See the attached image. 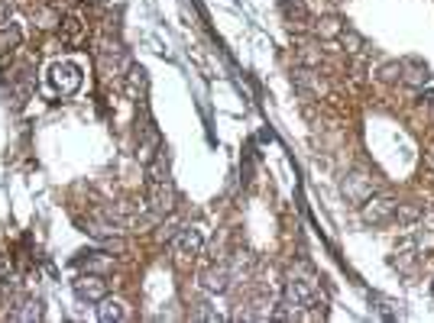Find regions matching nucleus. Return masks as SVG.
Listing matches in <instances>:
<instances>
[{"mask_svg": "<svg viewBox=\"0 0 434 323\" xmlns=\"http://www.w3.org/2000/svg\"><path fill=\"white\" fill-rule=\"evenodd\" d=\"M45 88L62 97L75 94L81 88V68L75 61H55L52 68H49V75H45Z\"/></svg>", "mask_w": 434, "mask_h": 323, "instance_id": "obj_1", "label": "nucleus"}, {"mask_svg": "<svg viewBox=\"0 0 434 323\" xmlns=\"http://www.w3.org/2000/svg\"><path fill=\"white\" fill-rule=\"evenodd\" d=\"M396 207H399V201L392 194H372L370 201H363V220L372 227H386L396 220Z\"/></svg>", "mask_w": 434, "mask_h": 323, "instance_id": "obj_2", "label": "nucleus"}, {"mask_svg": "<svg viewBox=\"0 0 434 323\" xmlns=\"http://www.w3.org/2000/svg\"><path fill=\"white\" fill-rule=\"evenodd\" d=\"M201 246H204L201 230L185 227V230H178V233L172 236V253H175V262H178V265L191 262V259L201 253Z\"/></svg>", "mask_w": 434, "mask_h": 323, "instance_id": "obj_3", "label": "nucleus"}, {"mask_svg": "<svg viewBox=\"0 0 434 323\" xmlns=\"http://www.w3.org/2000/svg\"><path fill=\"white\" fill-rule=\"evenodd\" d=\"M75 294L81 297V301H91V304H101V297H107V281L104 275H81L78 281H75Z\"/></svg>", "mask_w": 434, "mask_h": 323, "instance_id": "obj_4", "label": "nucleus"}, {"mask_svg": "<svg viewBox=\"0 0 434 323\" xmlns=\"http://www.w3.org/2000/svg\"><path fill=\"white\" fill-rule=\"evenodd\" d=\"M344 194L354 204H363V201H370L372 194H376V184H372L370 175H360V172H356V175H350L344 181Z\"/></svg>", "mask_w": 434, "mask_h": 323, "instance_id": "obj_5", "label": "nucleus"}, {"mask_svg": "<svg viewBox=\"0 0 434 323\" xmlns=\"http://www.w3.org/2000/svg\"><path fill=\"white\" fill-rule=\"evenodd\" d=\"M152 213H159V217H168L172 210H175V188L172 181L166 184H152V201H150Z\"/></svg>", "mask_w": 434, "mask_h": 323, "instance_id": "obj_6", "label": "nucleus"}, {"mask_svg": "<svg viewBox=\"0 0 434 323\" xmlns=\"http://www.w3.org/2000/svg\"><path fill=\"white\" fill-rule=\"evenodd\" d=\"M59 39H62V45H81L85 43V23H81L78 13L62 17V23H59Z\"/></svg>", "mask_w": 434, "mask_h": 323, "instance_id": "obj_7", "label": "nucleus"}, {"mask_svg": "<svg viewBox=\"0 0 434 323\" xmlns=\"http://www.w3.org/2000/svg\"><path fill=\"white\" fill-rule=\"evenodd\" d=\"M75 265H78L81 271H88V275H107V271L114 269V259L104 253H81L78 259H75Z\"/></svg>", "mask_w": 434, "mask_h": 323, "instance_id": "obj_8", "label": "nucleus"}, {"mask_svg": "<svg viewBox=\"0 0 434 323\" xmlns=\"http://www.w3.org/2000/svg\"><path fill=\"white\" fill-rule=\"evenodd\" d=\"M20 43H23V29H20V23H13V20L0 23V52H17Z\"/></svg>", "mask_w": 434, "mask_h": 323, "instance_id": "obj_9", "label": "nucleus"}, {"mask_svg": "<svg viewBox=\"0 0 434 323\" xmlns=\"http://www.w3.org/2000/svg\"><path fill=\"white\" fill-rule=\"evenodd\" d=\"M98 320L101 323H114V320H126V304L117 297H101L98 307Z\"/></svg>", "mask_w": 434, "mask_h": 323, "instance_id": "obj_10", "label": "nucleus"}, {"mask_svg": "<svg viewBox=\"0 0 434 323\" xmlns=\"http://www.w3.org/2000/svg\"><path fill=\"white\" fill-rule=\"evenodd\" d=\"M62 10H55L52 3H43V7H36L33 20H36V27L39 29H59V23H62Z\"/></svg>", "mask_w": 434, "mask_h": 323, "instance_id": "obj_11", "label": "nucleus"}, {"mask_svg": "<svg viewBox=\"0 0 434 323\" xmlns=\"http://www.w3.org/2000/svg\"><path fill=\"white\" fill-rule=\"evenodd\" d=\"M337 39H340V45H344V52L347 55H363L366 52V43H363V36L356 33V29H340L337 33Z\"/></svg>", "mask_w": 434, "mask_h": 323, "instance_id": "obj_12", "label": "nucleus"}, {"mask_svg": "<svg viewBox=\"0 0 434 323\" xmlns=\"http://www.w3.org/2000/svg\"><path fill=\"white\" fill-rule=\"evenodd\" d=\"M295 84H298L301 91H314V94H321V91H324L321 78L311 68H298V71H295Z\"/></svg>", "mask_w": 434, "mask_h": 323, "instance_id": "obj_13", "label": "nucleus"}, {"mask_svg": "<svg viewBox=\"0 0 434 323\" xmlns=\"http://www.w3.org/2000/svg\"><path fill=\"white\" fill-rule=\"evenodd\" d=\"M402 78H405L412 88H425V84H428V68L421 65V61H408V65H405V75H402Z\"/></svg>", "mask_w": 434, "mask_h": 323, "instance_id": "obj_14", "label": "nucleus"}, {"mask_svg": "<svg viewBox=\"0 0 434 323\" xmlns=\"http://www.w3.org/2000/svg\"><path fill=\"white\" fill-rule=\"evenodd\" d=\"M146 175H150V184H166L168 181V165H166V156H156L146 165Z\"/></svg>", "mask_w": 434, "mask_h": 323, "instance_id": "obj_15", "label": "nucleus"}, {"mask_svg": "<svg viewBox=\"0 0 434 323\" xmlns=\"http://www.w3.org/2000/svg\"><path fill=\"white\" fill-rule=\"evenodd\" d=\"M143 88H146V75H143V68H126V94L140 100Z\"/></svg>", "mask_w": 434, "mask_h": 323, "instance_id": "obj_16", "label": "nucleus"}, {"mask_svg": "<svg viewBox=\"0 0 434 323\" xmlns=\"http://www.w3.org/2000/svg\"><path fill=\"white\" fill-rule=\"evenodd\" d=\"M204 288L208 291H227V269L217 265V269L208 271V275H204Z\"/></svg>", "mask_w": 434, "mask_h": 323, "instance_id": "obj_17", "label": "nucleus"}, {"mask_svg": "<svg viewBox=\"0 0 434 323\" xmlns=\"http://www.w3.org/2000/svg\"><path fill=\"white\" fill-rule=\"evenodd\" d=\"M10 320H23V323L39 320V304H33V301H23L17 310H10Z\"/></svg>", "mask_w": 434, "mask_h": 323, "instance_id": "obj_18", "label": "nucleus"}, {"mask_svg": "<svg viewBox=\"0 0 434 323\" xmlns=\"http://www.w3.org/2000/svg\"><path fill=\"white\" fill-rule=\"evenodd\" d=\"M418 217H421V207H418V204H399V207H396V220H399V223H415Z\"/></svg>", "mask_w": 434, "mask_h": 323, "instance_id": "obj_19", "label": "nucleus"}, {"mask_svg": "<svg viewBox=\"0 0 434 323\" xmlns=\"http://www.w3.org/2000/svg\"><path fill=\"white\" fill-rule=\"evenodd\" d=\"M340 29H344V27H340V20H321V23H318V36H328V39H331V36H337Z\"/></svg>", "mask_w": 434, "mask_h": 323, "instance_id": "obj_20", "label": "nucleus"}, {"mask_svg": "<svg viewBox=\"0 0 434 323\" xmlns=\"http://www.w3.org/2000/svg\"><path fill=\"white\" fill-rule=\"evenodd\" d=\"M104 249H107V253L124 255L126 253V243H124V239H117V236H107V239H104Z\"/></svg>", "mask_w": 434, "mask_h": 323, "instance_id": "obj_21", "label": "nucleus"}, {"mask_svg": "<svg viewBox=\"0 0 434 323\" xmlns=\"http://www.w3.org/2000/svg\"><path fill=\"white\" fill-rule=\"evenodd\" d=\"M428 165L434 168V149H431V152H428Z\"/></svg>", "mask_w": 434, "mask_h": 323, "instance_id": "obj_22", "label": "nucleus"}, {"mask_svg": "<svg viewBox=\"0 0 434 323\" xmlns=\"http://www.w3.org/2000/svg\"><path fill=\"white\" fill-rule=\"evenodd\" d=\"M431 294H434V281H431Z\"/></svg>", "mask_w": 434, "mask_h": 323, "instance_id": "obj_23", "label": "nucleus"}]
</instances>
